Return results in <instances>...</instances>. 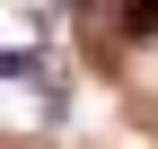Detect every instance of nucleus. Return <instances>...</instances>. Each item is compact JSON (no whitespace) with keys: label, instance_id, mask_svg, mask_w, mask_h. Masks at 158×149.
<instances>
[{"label":"nucleus","instance_id":"1","mask_svg":"<svg viewBox=\"0 0 158 149\" xmlns=\"http://www.w3.org/2000/svg\"><path fill=\"white\" fill-rule=\"evenodd\" d=\"M123 35L132 44H158V0H123Z\"/></svg>","mask_w":158,"mask_h":149},{"label":"nucleus","instance_id":"2","mask_svg":"<svg viewBox=\"0 0 158 149\" xmlns=\"http://www.w3.org/2000/svg\"><path fill=\"white\" fill-rule=\"evenodd\" d=\"M35 70H44L35 53H0V79H35Z\"/></svg>","mask_w":158,"mask_h":149}]
</instances>
